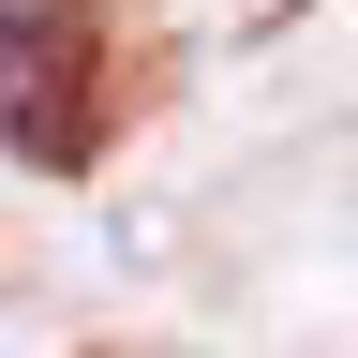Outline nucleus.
I'll return each instance as SVG.
<instances>
[{
  "instance_id": "1",
  "label": "nucleus",
  "mask_w": 358,
  "mask_h": 358,
  "mask_svg": "<svg viewBox=\"0 0 358 358\" xmlns=\"http://www.w3.org/2000/svg\"><path fill=\"white\" fill-rule=\"evenodd\" d=\"M0 45H75V0H0Z\"/></svg>"
}]
</instances>
